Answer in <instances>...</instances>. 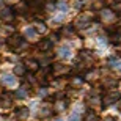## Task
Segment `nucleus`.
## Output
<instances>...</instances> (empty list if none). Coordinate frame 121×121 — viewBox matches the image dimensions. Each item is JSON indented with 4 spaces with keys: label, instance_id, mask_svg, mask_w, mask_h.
I'll return each instance as SVG.
<instances>
[{
    "label": "nucleus",
    "instance_id": "nucleus-1",
    "mask_svg": "<svg viewBox=\"0 0 121 121\" xmlns=\"http://www.w3.org/2000/svg\"><path fill=\"white\" fill-rule=\"evenodd\" d=\"M6 44L9 46V49L17 50L19 47H22V46H24V38L21 35H11L8 39H6Z\"/></svg>",
    "mask_w": 121,
    "mask_h": 121
},
{
    "label": "nucleus",
    "instance_id": "nucleus-2",
    "mask_svg": "<svg viewBox=\"0 0 121 121\" xmlns=\"http://www.w3.org/2000/svg\"><path fill=\"white\" fill-rule=\"evenodd\" d=\"M102 101H104L102 102L104 107H107L110 104H115L117 101H120V93H118V91H108V93H105Z\"/></svg>",
    "mask_w": 121,
    "mask_h": 121
},
{
    "label": "nucleus",
    "instance_id": "nucleus-3",
    "mask_svg": "<svg viewBox=\"0 0 121 121\" xmlns=\"http://www.w3.org/2000/svg\"><path fill=\"white\" fill-rule=\"evenodd\" d=\"M0 80H2V83L5 86H14L16 85V76H13V74H3V76L0 77Z\"/></svg>",
    "mask_w": 121,
    "mask_h": 121
},
{
    "label": "nucleus",
    "instance_id": "nucleus-4",
    "mask_svg": "<svg viewBox=\"0 0 121 121\" xmlns=\"http://www.w3.org/2000/svg\"><path fill=\"white\" fill-rule=\"evenodd\" d=\"M115 16H117V13L110 8H104L102 11H101V17H102L104 21H113Z\"/></svg>",
    "mask_w": 121,
    "mask_h": 121
},
{
    "label": "nucleus",
    "instance_id": "nucleus-5",
    "mask_svg": "<svg viewBox=\"0 0 121 121\" xmlns=\"http://www.w3.org/2000/svg\"><path fill=\"white\" fill-rule=\"evenodd\" d=\"M0 17L3 21H13L14 19V14H13V9L11 8H3L0 11Z\"/></svg>",
    "mask_w": 121,
    "mask_h": 121
},
{
    "label": "nucleus",
    "instance_id": "nucleus-6",
    "mask_svg": "<svg viewBox=\"0 0 121 121\" xmlns=\"http://www.w3.org/2000/svg\"><path fill=\"white\" fill-rule=\"evenodd\" d=\"M28 117V107H17L16 108V118H27Z\"/></svg>",
    "mask_w": 121,
    "mask_h": 121
},
{
    "label": "nucleus",
    "instance_id": "nucleus-7",
    "mask_svg": "<svg viewBox=\"0 0 121 121\" xmlns=\"http://www.w3.org/2000/svg\"><path fill=\"white\" fill-rule=\"evenodd\" d=\"M90 25H91V21L86 17H80L77 21V27L79 28H86V27H90Z\"/></svg>",
    "mask_w": 121,
    "mask_h": 121
},
{
    "label": "nucleus",
    "instance_id": "nucleus-8",
    "mask_svg": "<svg viewBox=\"0 0 121 121\" xmlns=\"http://www.w3.org/2000/svg\"><path fill=\"white\" fill-rule=\"evenodd\" d=\"M28 91H30V86H24V88H19L17 91H16V98H25L28 94Z\"/></svg>",
    "mask_w": 121,
    "mask_h": 121
},
{
    "label": "nucleus",
    "instance_id": "nucleus-9",
    "mask_svg": "<svg viewBox=\"0 0 121 121\" xmlns=\"http://www.w3.org/2000/svg\"><path fill=\"white\" fill-rule=\"evenodd\" d=\"M27 68L30 69V71H38V69H39V65H38L36 60H28L27 61Z\"/></svg>",
    "mask_w": 121,
    "mask_h": 121
},
{
    "label": "nucleus",
    "instance_id": "nucleus-10",
    "mask_svg": "<svg viewBox=\"0 0 121 121\" xmlns=\"http://www.w3.org/2000/svg\"><path fill=\"white\" fill-rule=\"evenodd\" d=\"M83 121H99V117H98V113H94V112H88L85 115V120Z\"/></svg>",
    "mask_w": 121,
    "mask_h": 121
},
{
    "label": "nucleus",
    "instance_id": "nucleus-11",
    "mask_svg": "<svg viewBox=\"0 0 121 121\" xmlns=\"http://www.w3.org/2000/svg\"><path fill=\"white\" fill-rule=\"evenodd\" d=\"M58 55L63 57V58H65V57H69V55H71V50H69V47H66V46H65V47H60Z\"/></svg>",
    "mask_w": 121,
    "mask_h": 121
},
{
    "label": "nucleus",
    "instance_id": "nucleus-12",
    "mask_svg": "<svg viewBox=\"0 0 121 121\" xmlns=\"http://www.w3.org/2000/svg\"><path fill=\"white\" fill-rule=\"evenodd\" d=\"M38 35V31H36V28L30 27V28H25V36H28V38H35V36Z\"/></svg>",
    "mask_w": 121,
    "mask_h": 121
},
{
    "label": "nucleus",
    "instance_id": "nucleus-13",
    "mask_svg": "<svg viewBox=\"0 0 121 121\" xmlns=\"http://www.w3.org/2000/svg\"><path fill=\"white\" fill-rule=\"evenodd\" d=\"M24 72H25V68H24L22 65H16V68H14V74H16V76H24Z\"/></svg>",
    "mask_w": 121,
    "mask_h": 121
},
{
    "label": "nucleus",
    "instance_id": "nucleus-14",
    "mask_svg": "<svg viewBox=\"0 0 121 121\" xmlns=\"http://www.w3.org/2000/svg\"><path fill=\"white\" fill-rule=\"evenodd\" d=\"M112 9L115 13H121V0H117V3L112 5Z\"/></svg>",
    "mask_w": 121,
    "mask_h": 121
},
{
    "label": "nucleus",
    "instance_id": "nucleus-15",
    "mask_svg": "<svg viewBox=\"0 0 121 121\" xmlns=\"http://www.w3.org/2000/svg\"><path fill=\"white\" fill-rule=\"evenodd\" d=\"M57 8L61 9V11H66V9H68V3L65 2V0H61V2H58V3H57Z\"/></svg>",
    "mask_w": 121,
    "mask_h": 121
},
{
    "label": "nucleus",
    "instance_id": "nucleus-16",
    "mask_svg": "<svg viewBox=\"0 0 121 121\" xmlns=\"http://www.w3.org/2000/svg\"><path fill=\"white\" fill-rule=\"evenodd\" d=\"M36 31H38V33H46V25H44V24H43V22H38V24H36Z\"/></svg>",
    "mask_w": 121,
    "mask_h": 121
},
{
    "label": "nucleus",
    "instance_id": "nucleus-17",
    "mask_svg": "<svg viewBox=\"0 0 121 121\" xmlns=\"http://www.w3.org/2000/svg\"><path fill=\"white\" fill-rule=\"evenodd\" d=\"M61 33H63V35H68V36H69V35H72V28L71 27H65V28H63V30H61Z\"/></svg>",
    "mask_w": 121,
    "mask_h": 121
},
{
    "label": "nucleus",
    "instance_id": "nucleus-18",
    "mask_svg": "<svg viewBox=\"0 0 121 121\" xmlns=\"http://www.w3.org/2000/svg\"><path fill=\"white\" fill-rule=\"evenodd\" d=\"M74 6H76L77 9H80L82 6H83V2H82V0H76V2H74Z\"/></svg>",
    "mask_w": 121,
    "mask_h": 121
},
{
    "label": "nucleus",
    "instance_id": "nucleus-19",
    "mask_svg": "<svg viewBox=\"0 0 121 121\" xmlns=\"http://www.w3.org/2000/svg\"><path fill=\"white\" fill-rule=\"evenodd\" d=\"M69 121H79V118H77V113H72L71 117H69Z\"/></svg>",
    "mask_w": 121,
    "mask_h": 121
},
{
    "label": "nucleus",
    "instance_id": "nucleus-20",
    "mask_svg": "<svg viewBox=\"0 0 121 121\" xmlns=\"http://www.w3.org/2000/svg\"><path fill=\"white\" fill-rule=\"evenodd\" d=\"M104 121H117V118H113V117H105V118H104Z\"/></svg>",
    "mask_w": 121,
    "mask_h": 121
},
{
    "label": "nucleus",
    "instance_id": "nucleus-21",
    "mask_svg": "<svg viewBox=\"0 0 121 121\" xmlns=\"http://www.w3.org/2000/svg\"><path fill=\"white\" fill-rule=\"evenodd\" d=\"M115 68H117L118 71H121V61H117V65H115Z\"/></svg>",
    "mask_w": 121,
    "mask_h": 121
}]
</instances>
